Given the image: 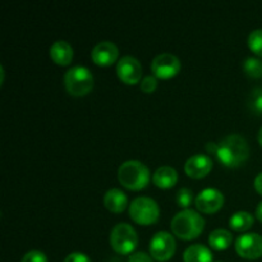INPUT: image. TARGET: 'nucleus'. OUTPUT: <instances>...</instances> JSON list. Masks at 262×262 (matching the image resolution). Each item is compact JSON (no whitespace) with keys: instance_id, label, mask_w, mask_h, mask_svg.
<instances>
[{"instance_id":"f257e3e1","label":"nucleus","mask_w":262,"mask_h":262,"mask_svg":"<svg viewBox=\"0 0 262 262\" xmlns=\"http://www.w3.org/2000/svg\"><path fill=\"white\" fill-rule=\"evenodd\" d=\"M214 154L224 166L237 168L250 156V146L243 136L232 133L215 143Z\"/></svg>"},{"instance_id":"f03ea898","label":"nucleus","mask_w":262,"mask_h":262,"mask_svg":"<svg viewBox=\"0 0 262 262\" xmlns=\"http://www.w3.org/2000/svg\"><path fill=\"white\" fill-rule=\"evenodd\" d=\"M170 228L174 235L181 239H194L205 229V219L200 212L192 209H184L174 215L171 219Z\"/></svg>"},{"instance_id":"7ed1b4c3","label":"nucleus","mask_w":262,"mask_h":262,"mask_svg":"<svg viewBox=\"0 0 262 262\" xmlns=\"http://www.w3.org/2000/svg\"><path fill=\"white\" fill-rule=\"evenodd\" d=\"M119 182L128 189L140 191L150 183V169L140 160H127L118 169Z\"/></svg>"},{"instance_id":"20e7f679","label":"nucleus","mask_w":262,"mask_h":262,"mask_svg":"<svg viewBox=\"0 0 262 262\" xmlns=\"http://www.w3.org/2000/svg\"><path fill=\"white\" fill-rule=\"evenodd\" d=\"M67 91L73 96H84L94 87V76L84 66H74L64 74Z\"/></svg>"},{"instance_id":"39448f33","label":"nucleus","mask_w":262,"mask_h":262,"mask_svg":"<svg viewBox=\"0 0 262 262\" xmlns=\"http://www.w3.org/2000/svg\"><path fill=\"white\" fill-rule=\"evenodd\" d=\"M129 216L137 224H154L158 222L159 216H160V207H159L158 202L151 197H136L129 205Z\"/></svg>"},{"instance_id":"423d86ee","label":"nucleus","mask_w":262,"mask_h":262,"mask_svg":"<svg viewBox=\"0 0 262 262\" xmlns=\"http://www.w3.org/2000/svg\"><path fill=\"white\" fill-rule=\"evenodd\" d=\"M138 245V235L135 228L128 223H119L110 232V246L120 255L133 253Z\"/></svg>"},{"instance_id":"0eeeda50","label":"nucleus","mask_w":262,"mask_h":262,"mask_svg":"<svg viewBox=\"0 0 262 262\" xmlns=\"http://www.w3.org/2000/svg\"><path fill=\"white\" fill-rule=\"evenodd\" d=\"M177 250L176 238L166 230L155 233L150 241V255L156 261H168L174 256Z\"/></svg>"},{"instance_id":"6e6552de","label":"nucleus","mask_w":262,"mask_h":262,"mask_svg":"<svg viewBox=\"0 0 262 262\" xmlns=\"http://www.w3.org/2000/svg\"><path fill=\"white\" fill-rule=\"evenodd\" d=\"M181 67L179 58L171 53L159 54L151 61V72L156 78H171L179 73Z\"/></svg>"},{"instance_id":"1a4fd4ad","label":"nucleus","mask_w":262,"mask_h":262,"mask_svg":"<svg viewBox=\"0 0 262 262\" xmlns=\"http://www.w3.org/2000/svg\"><path fill=\"white\" fill-rule=\"evenodd\" d=\"M235 251L243 258H260L262 256V235L258 233H243L235 239Z\"/></svg>"},{"instance_id":"9d476101","label":"nucleus","mask_w":262,"mask_h":262,"mask_svg":"<svg viewBox=\"0 0 262 262\" xmlns=\"http://www.w3.org/2000/svg\"><path fill=\"white\" fill-rule=\"evenodd\" d=\"M225 197L222 191L214 187H209L200 192L194 199V205L197 210L205 214H214L217 210L222 209L224 205Z\"/></svg>"},{"instance_id":"9b49d317","label":"nucleus","mask_w":262,"mask_h":262,"mask_svg":"<svg viewBox=\"0 0 262 262\" xmlns=\"http://www.w3.org/2000/svg\"><path fill=\"white\" fill-rule=\"evenodd\" d=\"M117 73L124 83L136 84L142 78V66L135 56L124 55L117 63Z\"/></svg>"},{"instance_id":"f8f14e48","label":"nucleus","mask_w":262,"mask_h":262,"mask_svg":"<svg viewBox=\"0 0 262 262\" xmlns=\"http://www.w3.org/2000/svg\"><path fill=\"white\" fill-rule=\"evenodd\" d=\"M214 161L206 154H194L184 164V171L191 178H204L211 171Z\"/></svg>"},{"instance_id":"ddd939ff","label":"nucleus","mask_w":262,"mask_h":262,"mask_svg":"<svg viewBox=\"0 0 262 262\" xmlns=\"http://www.w3.org/2000/svg\"><path fill=\"white\" fill-rule=\"evenodd\" d=\"M119 56V49L112 41H101L96 43L91 51V58L95 64L102 67L112 66Z\"/></svg>"},{"instance_id":"4468645a","label":"nucleus","mask_w":262,"mask_h":262,"mask_svg":"<svg viewBox=\"0 0 262 262\" xmlns=\"http://www.w3.org/2000/svg\"><path fill=\"white\" fill-rule=\"evenodd\" d=\"M50 58L59 66H68L73 59V48L64 40H58L50 46Z\"/></svg>"},{"instance_id":"2eb2a0df","label":"nucleus","mask_w":262,"mask_h":262,"mask_svg":"<svg viewBox=\"0 0 262 262\" xmlns=\"http://www.w3.org/2000/svg\"><path fill=\"white\" fill-rule=\"evenodd\" d=\"M104 205L113 212H122L128 205V197L122 189L110 188L104 194Z\"/></svg>"},{"instance_id":"dca6fc26","label":"nucleus","mask_w":262,"mask_h":262,"mask_svg":"<svg viewBox=\"0 0 262 262\" xmlns=\"http://www.w3.org/2000/svg\"><path fill=\"white\" fill-rule=\"evenodd\" d=\"M152 181L159 188H171L178 181V171L173 166H160L154 173Z\"/></svg>"},{"instance_id":"f3484780","label":"nucleus","mask_w":262,"mask_h":262,"mask_svg":"<svg viewBox=\"0 0 262 262\" xmlns=\"http://www.w3.org/2000/svg\"><path fill=\"white\" fill-rule=\"evenodd\" d=\"M184 262H214L212 261V252L209 247L196 243L186 248L183 253Z\"/></svg>"},{"instance_id":"a211bd4d","label":"nucleus","mask_w":262,"mask_h":262,"mask_svg":"<svg viewBox=\"0 0 262 262\" xmlns=\"http://www.w3.org/2000/svg\"><path fill=\"white\" fill-rule=\"evenodd\" d=\"M233 242V234L229 230L224 228H217L214 229L209 235V243L212 248L217 251L227 250Z\"/></svg>"},{"instance_id":"6ab92c4d","label":"nucleus","mask_w":262,"mask_h":262,"mask_svg":"<svg viewBox=\"0 0 262 262\" xmlns=\"http://www.w3.org/2000/svg\"><path fill=\"white\" fill-rule=\"evenodd\" d=\"M255 223V216L248 211H237L230 216L229 225L237 232H246Z\"/></svg>"},{"instance_id":"aec40b11","label":"nucleus","mask_w":262,"mask_h":262,"mask_svg":"<svg viewBox=\"0 0 262 262\" xmlns=\"http://www.w3.org/2000/svg\"><path fill=\"white\" fill-rule=\"evenodd\" d=\"M243 72L252 78H262V59L257 56H248L243 60Z\"/></svg>"},{"instance_id":"412c9836","label":"nucleus","mask_w":262,"mask_h":262,"mask_svg":"<svg viewBox=\"0 0 262 262\" xmlns=\"http://www.w3.org/2000/svg\"><path fill=\"white\" fill-rule=\"evenodd\" d=\"M247 105L253 113L262 115V86L255 87L250 92L247 99Z\"/></svg>"},{"instance_id":"4be33fe9","label":"nucleus","mask_w":262,"mask_h":262,"mask_svg":"<svg viewBox=\"0 0 262 262\" xmlns=\"http://www.w3.org/2000/svg\"><path fill=\"white\" fill-rule=\"evenodd\" d=\"M248 48L256 54L262 56V28H256L248 35Z\"/></svg>"},{"instance_id":"5701e85b","label":"nucleus","mask_w":262,"mask_h":262,"mask_svg":"<svg viewBox=\"0 0 262 262\" xmlns=\"http://www.w3.org/2000/svg\"><path fill=\"white\" fill-rule=\"evenodd\" d=\"M176 201L178 204V206H181L182 209H188L192 204H193V192L189 188L186 187H182L176 194Z\"/></svg>"},{"instance_id":"b1692460","label":"nucleus","mask_w":262,"mask_h":262,"mask_svg":"<svg viewBox=\"0 0 262 262\" xmlns=\"http://www.w3.org/2000/svg\"><path fill=\"white\" fill-rule=\"evenodd\" d=\"M20 262H48L45 253L40 250H31L22 257Z\"/></svg>"},{"instance_id":"393cba45","label":"nucleus","mask_w":262,"mask_h":262,"mask_svg":"<svg viewBox=\"0 0 262 262\" xmlns=\"http://www.w3.org/2000/svg\"><path fill=\"white\" fill-rule=\"evenodd\" d=\"M140 87L143 92L146 94H151L156 90L158 87V78L155 76H146L143 77V79H141Z\"/></svg>"},{"instance_id":"a878e982","label":"nucleus","mask_w":262,"mask_h":262,"mask_svg":"<svg viewBox=\"0 0 262 262\" xmlns=\"http://www.w3.org/2000/svg\"><path fill=\"white\" fill-rule=\"evenodd\" d=\"M128 262H154V258L148 253L143 252V251H138V252H133L129 256Z\"/></svg>"},{"instance_id":"bb28decb","label":"nucleus","mask_w":262,"mask_h":262,"mask_svg":"<svg viewBox=\"0 0 262 262\" xmlns=\"http://www.w3.org/2000/svg\"><path fill=\"white\" fill-rule=\"evenodd\" d=\"M64 262H91V258L82 252H72L64 258Z\"/></svg>"},{"instance_id":"cd10ccee","label":"nucleus","mask_w":262,"mask_h":262,"mask_svg":"<svg viewBox=\"0 0 262 262\" xmlns=\"http://www.w3.org/2000/svg\"><path fill=\"white\" fill-rule=\"evenodd\" d=\"M253 184H255L256 191H257L260 194H262V171H261V173H258L257 176H256Z\"/></svg>"},{"instance_id":"c85d7f7f","label":"nucleus","mask_w":262,"mask_h":262,"mask_svg":"<svg viewBox=\"0 0 262 262\" xmlns=\"http://www.w3.org/2000/svg\"><path fill=\"white\" fill-rule=\"evenodd\" d=\"M256 217L262 223V201L256 207Z\"/></svg>"},{"instance_id":"c756f323","label":"nucleus","mask_w":262,"mask_h":262,"mask_svg":"<svg viewBox=\"0 0 262 262\" xmlns=\"http://www.w3.org/2000/svg\"><path fill=\"white\" fill-rule=\"evenodd\" d=\"M257 138H258V142H260V145L262 146V127L260 128V130H258Z\"/></svg>"},{"instance_id":"7c9ffc66","label":"nucleus","mask_w":262,"mask_h":262,"mask_svg":"<svg viewBox=\"0 0 262 262\" xmlns=\"http://www.w3.org/2000/svg\"><path fill=\"white\" fill-rule=\"evenodd\" d=\"M214 262H222V261H214Z\"/></svg>"}]
</instances>
